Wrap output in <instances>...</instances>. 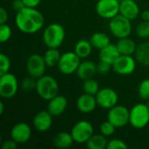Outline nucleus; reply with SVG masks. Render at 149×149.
<instances>
[{
  "label": "nucleus",
  "instance_id": "c9c22d12",
  "mask_svg": "<svg viewBox=\"0 0 149 149\" xmlns=\"http://www.w3.org/2000/svg\"><path fill=\"white\" fill-rule=\"evenodd\" d=\"M112 69L113 65L107 62L100 60V62L97 64V73L100 75H107L111 72Z\"/></svg>",
  "mask_w": 149,
  "mask_h": 149
},
{
  "label": "nucleus",
  "instance_id": "b1692460",
  "mask_svg": "<svg viewBox=\"0 0 149 149\" xmlns=\"http://www.w3.org/2000/svg\"><path fill=\"white\" fill-rule=\"evenodd\" d=\"M93 49V47L89 39H80L75 44L73 52L82 59L87 58L92 54Z\"/></svg>",
  "mask_w": 149,
  "mask_h": 149
},
{
  "label": "nucleus",
  "instance_id": "5701e85b",
  "mask_svg": "<svg viewBox=\"0 0 149 149\" xmlns=\"http://www.w3.org/2000/svg\"><path fill=\"white\" fill-rule=\"evenodd\" d=\"M52 142L57 148L65 149L72 147V145L74 143V141L71 133L61 131L55 134Z\"/></svg>",
  "mask_w": 149,
  "mask_h": 149
},
{
  "label": "nucleus",
  "instance_id": "9b49d317",
  "mask_svg": "<svg viewBox=\"0 0 149 149\" xmlns=\"http://www.w3.org/2000/svg\"><path fill=\"white\" fill-rule=\"evenodd\" d=\"M137 61L134 55H120L113 64V70L119 75L128 76L134 72Z\"/></svg>",
  "mask_w": 149,
  "mask_h": 149
},
{
  "label": "nucleus",
  "instance_id": "c03bdc74",
  "mask_svg": "<svg viewBox=\"0 0 149 149\" xmlns=\"http://www.w3.org/2000/svg\"><path fill=\"white\" fill-rule=\"evenodd\" d=\"M121 1H124V0H120V2H121Z\"/></svg>",
  "mask_w": 149,
  "mask_h": 149
},
{
  "label": "nucleus",
  "instance_id": "1a4fd4ad",
  "mask_svg": "<svg viewBox=\"0 0 149 149\" xmlns=\"http://www.w3.org/2000/svg\"><path fill=\"white\" fill-rule=\"evenodd\" d=\"M129 114L130 110L127 107L117 104L108 110L107 120L116 128H121L129 124Z\"/></svg>",
  "mask_w": 149,
  "mask_h": 149
},
{
  "label": "nucleus",
  "instance_id": "4be33fe9",
  "mask_svg": "<svg viewBox=\"0 0 149 149\" xmlns=\"http://www.w3.org/2000/svg\"><path fill=\"white\" fill-rule=\"evenodd\" d=\"M134 58L141 65L149 67V41H145L137 45Z\"/></svg>",
  "mask_w": 149,
  "mask_h": 149
},
{
  "label": "nucleus",
  "instance_id": "7c9ffc66",
  "mask_svg": "<svg viewBox=\"0 0 149 149\" xmlns=\"http://www.w3.org/2000/svg\"><path fill=\"white\" fill-rule=\"evenodd\" d=\"M37 79L28 75L24 77L21 81V88L25 92H31L36 89Z\"/></svg>",
  "mask_w": 149,
  "mask_h": 149
},
{
  "label": "nucleus",
  "instance_id": "58836bf2",
  "mask_svg": "<svg viewBox=\"0 0 149 149\" xmlns=\"http://www.w3.org/2000/svg\"><path fill=\"white\" fill-rule=\"evenodd\" d=\"M24 2L22 0H13L11 2V8L12 10H14L16 12L19 11L20 10H22L23 8H24Z\"/></svg>",
  "mask_w": 149,
  "mask_h": 149
},
{
  "label": "nucleus",
  "instance_id": "0eeeda50",
  "mask_svg": "<svg viewBox=\"0 0 149 149\" xmlns=\"http://www.w3.org/2000/svg\"><path fill=\"white\" fill-rule=\"evenodd\" d=\"M80 62L81 58L73 51L66 52L61 54L57 67L63 75H71L77 72Z\"/></svg>",
  "mask_w": 149,
  "mask_h": 149
},
{
  "label": "nucleus",
  "instance_id": "e433bc0d",
  "mask_svg": "<svg viewBox=\"0 0 149 149\" xmlns=\"http://www.w3.org/2000/svg\"><path fill=\"white\" fill-rule=\"evenodd\" d=\"M18 146V144L14 141L12 139H10V140H6L4 141L2 145H1V148L2 149H17Z\"/></svg>",
  "mask_w": 149,
  "mask_h": 149
},
{
  "label": "nucleus",
  "instance_id": "ea45409f",
  "mask_svg": "<svg viewBox=\"0 0 149 149\" xmlns=\"http://www.w3.org/2000/svg\"><path fill=\"white\" fill-rule=\"evenodd\" d=\"M24 2V4L25 7H30V8H37L42 0H22Z\"/></svg>",
  "mask_w": 149,
  "mask_h": 149
},
{
  "label": "nucleus",
  "instance_id": "c756f323",
  "mask_svg": "<svg viewBox=\"0 0 149 149\" xmlns=\"http://www.w3.org/2000/svg\"><path fill=\"white\" fill-rule=\"evenodd\" d=\"M138 95L143 100H149V79H142L138 86Z\"/></svg>",
  "mask_w": 149,
  "mask_h": 149
},
{
  "label": "nucleus",
  "instance_id": "f03ea898",
  "mask_svg": "<svg viewBox=\"0 0 149 149\" xmlns=\"http://www.w3.org/2000/svg\"><path fill=\"white\" fill-rule=\"evenodd\" d=\"M65 38V31L62 24L52 23L43 31L42 40L47 48H59Z\"/></svg>",
  "mask_w": 149,
  "mask_h": 149
},
{
  "label": "nucleus",
  "instance_id": "412c9836",
  "mask_svg": "<svg viewBox=\"0 0 149 149\" xmlns=\"http://www.w3.org/2000/svg\"><path fill=\"white\" fill-rule=\"evenodd\" d=\"M137 45L135 41L129 37L120 38L116 43L120 55H134Z\"/></svg>",
  "mask_w": 149,
  "mask_h": 149
},
{
  "label": "nucleus",
  "instance_id": "72a5a7b5",
  "mask_svg": "<svg viewBox=\"0 0 149 149\" xmlns=\"http://www.w3.org/2000/svg\"><path fill=\"white\" fill-rule=\"evenodd\" d=\"M12 35V30L7 24H0V42L5 43L10 40Z\"/></svg>",
  "mask_w": 149,
  "mask_h": 149
},
{
  "label": "nucleus",
  "instance_id": "9d476101",
  "mask_svg": "<svg viewBox=\"0 0 149 149\" xmlns=\"http://www.w3.org/2000/svg\"><path fill=\"white\" fill-rule=\"evenodd\" d=\"M46 67L47 65L45 64L44 56L38 53L30 55L25 62V69L28 75L35 79H38L45 75Z\"/></svg>",
  "mask_w": 149,
  "mask_h": 149
},
{
  "label": "nucleus",
  "instance_id": "423d86ee",
  "mask_svg": "<svg viewBox=\"0 0 149 149\" xmlns=\"http://www.w3.org/2000/svg\"><path fill=\"white\" fill-rule=\"evenodd\" d=\"M70 133L75 143L86 144L87 141L94 134V128L90 121L81 120L73 125Z\"/></svg>",
  "mask_w": 149,
  "mask_h": 149
},
{
  "label": "nucleus",
  "instance_id": "473e14b6",
  "mask_svg": "<svg viewBox=\"0 0 149 149\" xmlns=\"http://www.w3.org/2000/svg\"><path fill=\"white\" fill-rule=\"evenodd\" d=\"M10 65H11V62L10 58L4 53H1L0 54V75L9 72L10 69Z\"/></svg>",
  "mask_w": 149,
  "mask_h": 149
},
{
  "label": "nucleus",
  "instance_id": "c85d7f7f",
  "mask_svg": "<svg viewBox=\"0 0 149 149\" xmlns=\"http://www.w3.org/2000/svg\"><path fill=\"white\" fill-rule=\"evenodd\" d=\"M135 33L140 38H149V21L141 20L135 28Z\"/></svg>",
  "mask_w": 149,
  "mask_h": 149
},
{
  "label": "nucleus",
  "instance_id": "4c0bfd02",
  "mask_svg": "<svg viewBox=\"0 0 149 149\" xmlns=\"http://www.w3.org/2000/svg\"><path fill=\"white\" fill-rule=\"evenodd\" d=\"M9 18V14L7 10L4 7L0 8V24H6Z\"/></svg>",
  "mask_w": 149,
  "mask_h": 149
},
{
  "label": "nucleus",
  "instance_id": "a878e982",
  "mask_svg": "<svg viewBox=\"0 0 149 149\" xmlns=\"http://www.w3.org/2000/svg\"><path fill=\"white\" fill-rule=\"evenodd\" d=\"M108 141L103 134H93L86 143L88 149H105L107 148Z\"/></svg>",
  "mask_w": 149,
  "mask_h": 149
},
{
  "label": "nucleus",
  "instance_id": "6ab92c4d",
  "mask_svg": "<svg viewBox=\"0 0 149 149\" xmlns=\"http://www.w3.org/2000/svg\"><path fill=\"white\" fill-rule=\"evenodd\" d=\"M76 73L81 80L93 78V76L97 73V64L88 59L81 61Z\"/></svg>",
  "mask_w": 149,
  "mask_h": 149
},
{
  "label": "nucleus",
  "instance_id": "bb28decb",
  "mask_svg": "<svg viewBox=\"0 0 149 149\" xmlns=\"http://www.w3.org/2000/svg\"><path fill=\"white\" fill-rule=\"evenodd\" d=\"M47 67L57 66L61 57L58 48H48L43 55Z\"/></svg>",
  "mask_w": 149,
  "mask_h": 149
},
{
  "label": "nucleus",
  "instance_id": "6e6552de",
  "mask_svg": "<svg viewBox=\"0 0 149 149\" xmlns=\"http://www.w3.org/2000/svg\"><path fill=\"white\" fill-rule=\"evenodd\" d=\"M18 87V80L13 73L9 72L0 75V96L3 99L13 98L17 94Z\"/></svg>",
  "mask_w": 149,
  "mask_h": 149
},
{
  "label": "nucleus",
  "instance_id": "ddd939ff",
  "mask_svg": "<svg viewBox=\"0 0 149 149\" xmlns=\"http://www.w3.org/2000/svg\"><path fill=\"white\" fill-rule=\"evenodd\" d=\"M98 107L102 109L109 110L118 104L119 95L117 92L110 87L100 88L95 95Z\"/></svg>",
  "mask_w": 149,
  "mask_h": 149
},
{
  "label": "nucleus",
  "instance_id": "f3484780",
  "mask_svg": "<svg viewBox=\"0 0 149 149\" xmlns=\"http://www.w3.org/2000/svg\"><path fill=\"white\" fill-rule=\"evenodd\" d=\"M68 101L67 99L60 94L53 97L52 100L48 101L47 105V111L53 116L58 117L62 115L67 108Z\"/></svg>",
  "mask_w": 149,
  "mask_h": 149
},
{
  "label": "nucleus",
  "instance_id": "aec40b11",
  "mask_svg": "<svg viewBox=\"0 0 149 149\" xmlns=\"http://www.w3.org/2000/svg\"><path fill=\"white\" fill-rule=\"evenodd\" d=\"M120 55V53L116 46V44H112V43L109 44L105 48L100 50L99 52L100 60L111 64L112 65Z\"/></svg>",
  "mask_w": 149,
  "mask_h": 149
},
{
  "label": "nucleus",
  "instance_id": "f704fd0d",
  "mask_svg": "<svg viewBox=\"0 0 149 149\" xmlns=\"http://www.w3.org/2000/svg\"><path fill=\"white\" fill-rule=\"evenodd\" d=\"M127 148L128 147L124 141L117 138L108 141L107 146V149H127Z\"/></svg>",
  "mask_w": 149,
  "mask_h": 149
},
{
  "label": "nucleus",
  "instance_id": "2eb2a0df",
  "mask_svg": "<svg viewBox=\"0 0 149 149\" xmlns=\"http://www.w3.org/2000/svg\"><path fill=\"white\" fill-rule=\"evenodd\" d=\"M53 116L46 110L38 112L32 120V125L36 131L39 133H45L50 130L52 126Z\"/></svg>",
  "mask_w": 149,
  "mask_h": 149
},
{
  "label": "nucleus",
  "instance_id": "393cba45",
  "mask_svg": "<svg viewBox=\"0 0 149 149\" xmlns=\"http://www.w3.org/2000/svg\"><path fill=\"white\" fill-rule=\"evenodd\" d=\"M89 40H90L93 47L94 49L99 50V51L105 48L109 44H111L109 36L107 34H106L104 32H100V31H97V32L93 33L91 35Z\"/></svg>",
  "mask_w": 149,
  "mask_h": 149
},
{
  "label": "nucleus",
  "instance_id": "39448f33",
  "mask_svg": "<svg viewBox=\"0 0 149 149\" xmlns=\"http://www.w3.org/2000/svg\"><path fill=\"white\" fill-rule=\"evenodd\" d=\"M129 124L135 129H142L149 124V107L147 103H137L130 109Z\"/></svg>",
  "mask_w": 149,
  "mask_h": 149
},
{
  "label": "nucleus",
  "instance_id": "37998d69",
  "mask_svg": "<svg viewBox=\"0 0 149 149\" xmlns=\"http://www.w3.org/2000/svg\"><path fill=\"white\" fill-rule=\"evenodd\" d=\"M147 105H148V107H149V100H148V102H147Z\"/></svg>",
  "mask_w": 149,
  "mask_h": 149
},
{
  "label": "nucleus",
  "instance_id": "4468645a",
  "mask_svg": "<svg viewBox=\"0 0 149 149\" xmlns=\"http://www.w3.org/2000/svg\"><path fill=\"white\" fill-rule=\"evenodd\" d=\"M32 135L31 126L26 122H17L10 129V136L18 145L24 144L30 141Z\"/></svg>",
  "mask_w": 149,
  "mask_h": 149
},
{
  "label": "nucleus",
  "instance_id": "f257e3e1",
  "mask_svg": "<svg viewBox=\"0 0 149 149\" xmlns=\"http://www.w3.org/2000/svg\"><path fill=\"white\" fill-rule=\"evenodd\" d=\"M15 24L21 32L34 34L43 28L45 18L43 14L36 8L24 7L16 13Z\"/></svg>",
  "mask_w": 149,
  "mask_h": 149
},
{
  "label": "nucleus",
  "instance_id": "a19ab883",
  "mask_svg": "<svg viewBox=\"0 0 149 149\" xmlns=\"http://www.w3.org/2000/svg\"><path fill=\"white\" fill-rule=\"evenodd\" d=\"M141 20L149 21V10H145L141 11Z\"/></svg>",
  "mask_w": 149,
  "mask_h": 149
},
{
  "label": "nucleus",
  "instance_id": "a211bd4d",
  "mask_svg": "<svg viewBox=\"0 0 149 149\" xmlns=\"http://www.w3.org/2000/svg\"><path fill=\"white\" fill-rule=\"evenodd\" d=\"M120 14L132 20L136 19L141 15L140 6L134 0H124L120 2Z\"/></svg>",
  "mask_w": 149,
  "mask_h": 149
},
{
  "label": "nucleus",
  "instance_id": "f8f14e48",
  "mask_svg": "<svg viewBox=\"0 0 149 149\" xmlns=\"http://www.w3.org/2000/svg\"><path fill=\"white\" fill-rule=\"evenodd\" d=\"M120 0H98L95 10L100 17L110 20L120 14Z\"/></svg>",
  "mask_w": 149,
  "mask_h": 149
},
{
  "label": "nucleus",
  "instance_id": "2f4dec72",
  "mask_svg": "<svg viewBox=\"0 0 149 149\" xmlns=\"http://www.w3.org/2000/svg\"><path fill=\"white\" fill-rule=\"evenodd\" d=\"M115 129H116V127L108 120L102 122L100 127V134L106 137H110L111 135H113L115 132Z\"/></svg>",
  "mask_w": 149,
  "mask_h": 149
},
{
  "label": "nucleus",
  "instance_id": "7ed1b4c3",
  "mask_svg": "<svg viewBox=\"0 0 149 149\" xmlns=\"http://www.w3.org/2000/svg\"><path fill=\"white\" fill-rule=\"evenodd\" d=\"M58 83L54 77L45 74L37 79L35 91L42 100L49 101L58 94Z\"/></svg>",
  "mask_w": 149,
  "mask_h": 149
},
{
  "label": "nucleus",
  "instance_id": "dca6fc26",
  "mask_svg": "<svg viewBox=\"0 0 149 149\" xmlns=\"http://www.w3.org/2000/svg\"><path fill=\"white\" fill-rule=\"evenodd\" d=\"M97 107L98 104L95 95L88 94L86 93L79 96L76 101V107L82 113H90L93 112Z\"/></svg>",
  "mask_w": 149,
  "mask_h": 149
},
{
  "label": "nucleus",
  "instance_id": "79ce46f5",
  "mask_svg": "<svg viewBox=\"0 0 149 149\" xmlns=\"http://www.w3.org/2000/svg\"><path fill=\"white\" fill-rule=\"evenodd\" d=\"M4 112V103L3 101L0 102V115H2Z\"/></svg>",
  "mask_w": 149,
  "mask_h": 149
},
{
  "label": "nucleus",
  "instance_id": "cd10ccee",
  "mask_svg": "<svg viewBox=\"0 0 149 149\" xmlns=\"http://www.w3.org/2000/svg\"><path fill=\"white\" fill-rule=\"evenodd\" d=\"M100 84L99 82L93 79H88L86 80H83V84H82V90L84 93H88V94H92V95H96L97 93L100 91Z\"/></svg>",
  "mask_w": 149,
  "mask_h": 149
},
{
  "label": "nucleus",
  "instance_id": "20e7f679",
  "mask_svg": "<svg viewBox=\"0 0 149 149\" xmlns=\"http://www.w3.org/2000/svg\"><path fill=\"white\" fill-rule=\"evenodd\" d=\"M108 28L112 35L118 39L129 37L133 31L131 20L120 14H118L114 17L110 19Z\"/></svg>",
  "mask_w": 149,
  "mask_h": 149
}]
</instances>
